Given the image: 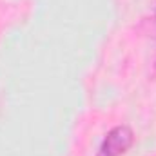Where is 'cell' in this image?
<instances>
[{
	"instance_id": "1",
	"label": "cell",
	"mask_w": 156,
	"mask_h": 156,
	"mask_svg": "<svg viewBox=\"0 0 156 156\" xmlns=\"http://www.w3.org/2000/svg\"><path fill=\"white\" fill-rule=\"evenodd\" d=\"M133 142H134V134H133L131 127L118 125L115 129H111L107 133V136L104 138L98 156H122L123 153L129 151Z\"/></svg>"
}]
</instances>
